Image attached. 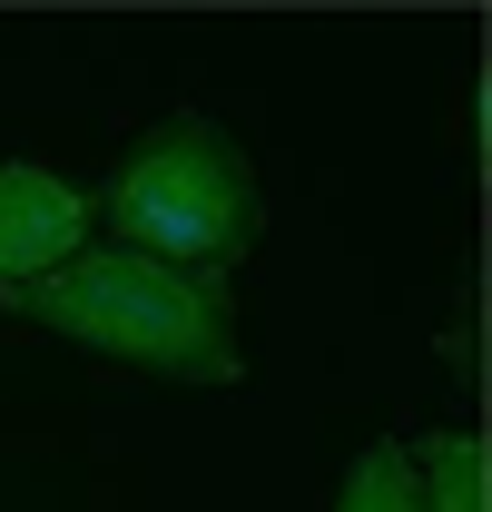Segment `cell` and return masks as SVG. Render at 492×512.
Instances as JSON below:
<instances>
[{
    "instance_id": "5",
    "label": "cell",
    "mask_w": 492,
    "mask_h": 512,
    "mask_svg": "<svg viewBox=\"0 0 492 512\" xmlns=\"http://www.w3.org/2000/svg\"><path fill=\"white\" fill-rule=\"evenodd\" d=\"M335 512H424V493H414V444H365L355 453V473H345V493H335Z\"/></svg>"
},
{
    "instance_id": "3",
    "label": "cell",
    "mask_w": 492,
    "mask_h": 512,
    "mask_svg": "<svg viewBox=\"0 0 492 512\" xmlns=\"http://www.w3.org/2000/svg\"><path fill=\"white\" fill-rule=\"evenodd\" d=\"M79 247H89V188H69L50 168L10 158V168H0V296L60 276Z\"/></svg>"
},
{
    "instance_id": "2",
    "label": "cell",
    "mask_w": 492,
    "mask_h": 512,
    "mask_svg": "<svg viewBox=\"0 0 492 512\" xmlns=\"http://www.w3.org/2000/svg\"><path fill=\"white\" fill-rule=\"evenodd\" d=\"M109 227H119L128 256L217 276L256 237V178L207 119H168L158 138H138L128 168L109 178Z\"/></svg>"
},
{
    "instance_id": "4",
    "label": "cell",
    "mask_w": 492,
    "mask_h": 512,
    "mask_svg": "<svg viewBox=\"0 0 492 512\" xmlns=\"http://www.w3.org/2000/svg\"><path fill=\"white\" fill-rule=\"evenodd\" d=\"M414 493H424V512H483V434H424Z\"/></svg>"
},
{
    "instance_id": "1",
    "label": "cell",
    "mask_w": 492,
    "mask_h": 512,
    "mask_svg": "<svg viewBox=\"0 0 492 512\" xmlns=\"http://www.w3.org/2000/svg\"><path fill=\"white\" fill-rule=\"evenodd\" d=\"M10 316L50 325L69 345H89V355L178 375V384H237L246 375L227 276H187V266H158V256H128V247H79L60 276L10 286Z\"/></svg>"
}]
</instances>
